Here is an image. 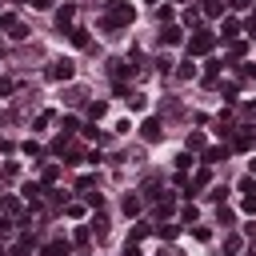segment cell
<instances>
[{
	"label": "cell",
	"mask_w": 256,
	"mask_h": 256,
	"mask_svg": "<svg viewBox=\"0 0 256 256\" xmlns=\"http://www.w3.org/2000/svg\"><path fill=\"white\" fill-rule=\"evenodd\" d=\"M188 164H192V152H180V156H176V168H180V172H184V168H188Z\"/></svg>",
	"instance_id": "23"
},
{
	"label": "cell",
	"mask_w": 256,
	"mask_h": 256,
	"mask_svg": "<svg viewBox=\"0 0 256 256\" xmlns=\"http://www.w3.org/2000/svg\"><path fill=\"white\" fill-rule=\"evenodd\" d=\"M232 144H236L240 152H248V148L256 144V128H244V132H236V136H232Z\"/></svg>",
	"instance_id": "6"
},
{
	"label": "cell",
	"mask_w": 256,
	"mask_h": 256,
	"mask_svg": "<svg viewBox=\"0 0 256 256\" xmlns=\"http://www.w3.org/2000/svg\"><path fill=\"white\" fill-rule=\"evenodd\" d=\"M168 212H172V196H164V200L156 204V216H168Z\"/></svg>",
	"instance_id": "19"
},
{
	"label": "cell",
	"mask_w": 256,
	"mask_h": 256,
	"mask_svg": "<svg viewBox=\"0 0 256 256\" xmlns=\"http://www.w3.org/2000/svg\"><path fill=\"white\" fill-rule=\"evenodd\" d=\"M200 156H204V164H220V160H228V144H224V148L212 144V148H204Z\"/></svg>",
	"instance_id": "5"
},
{
	"label": "cell",
	"mask_w": 256,
	"mask_h": 256,
	"mask_svg": "<svg viewBox=\"0 0 256 256\" xmlns=\"http://www.w3.org/2000/svg\"><path fill=\"white\" fill-rule=\"evenodd\" d=\"M160 40H164V44H180V40H184V32H180L176 24H168L164 32H160Z\"/></svg>",
	"instance_id": "8"
},
{
	"label": "cell",
	"mask_w": 256,
	"mask_h": 256,
	"mask_svg": "<svg viewBox=\"0 0 256 256\" xmlns=\"http://www.w3.org/2000/svg\"><path fill=\"white\" fill-rule=\"evenodd\" d=\"M28 4H32V8H40V12H44V8L52 4V0H28Z\"/></svg>",
	"instance_id": "28"
},
{
	"label": "cell",
	"mask_w": 256,
	"mask_h": 256,
	"mask_svg": "<svg viewBox=\"0 0 256 256\" xmlns=\"http://www.w3.org/2000/svg\"><path fill=\"white\" fill-rule=\"evenodd\" d=\"M204 148H208V144H204L200 132H192V136H188V152H204Z\"/></svg>",
	"instance_id": "14"
},
{
	"label": "cell",
	"mask_w": 256,
	"mask_h": 256,
	"mask_svg": "<svg viewBox=\"0 0 256 256\" xmlns=\"http://www.w3.org/2000/svg\"><path fill=\"white\" fill-rule=\"evenodd\" d=\"M176 76H180V80H192V76H196V64H192V60H188V64H180Z\"/></svg>",
	"instance_id": "15"
},
{
	"label": "cell",
	"mask_w": 256,
	"mask_h": 256,
	"mask_svg": "<svg viewBox=\"0 0 256 256\" xmlns=\"http://www.w3.org/2000/svg\"><path fill=\"white\" fill-rule=\"evenodd\" d=\"M0 236H12V220H0Z\"/></svg>",
	"instance_id": "27"
},
{
	"label": "cell",
	"mask_w": 256,
	"mask_h": 256,
	"mask_svg": "<svg viewBox=\"0 0 256 256\" xmlns=\"http://www.w3.org/2000/svg\"><path fill=\"white\" fill-rule=\"evenodd\" d=\"M140 136H144L148 144H156V140H164V124H160L156 116H148V120L140 124Z\"/></svg>",
	"instance_id": "3"
},
{
	"label": "cell",
	"mask_w": 256,
	"mask_h": 256,
	"mask_svg": "<svg viewBox=\"0 0 256 256\" xmlns=\"http://www.w3.org/2000/svg\"><path fill=\"white\" fill-rule=\"evenodd\" d=\"M24 152H28V156H32V160H40V156H44V148H40V144H32V140H28V144H24Z\"/></svg>",
	"instance_id": "18"
},
{
	"label": "cell",
	"mask_w": 256,
	"mask_h": 256,
	"mask_svg": "<svg viewBox=\"0 0 256 256\" xmlns=\"http://www.w3.org/2000/svg\"><path fill=\"white\" fill-rule=\"evenodd\" d=\"M252 172H256V160H252Z\"/></svg>",
	"instance_id": "34"
},
{
	"label": "cell",
	"mask_w": 256,
	"mask_h": 256,
	"mask_svg": "<svg viewBox=\"0 0 256 256\" xmlns=\"http://www.w3.org/2000/svg\"><path fill=\"white\" fill-rule=\"evenodd\" d=\"M28 252H32V240H20V244L12 248V256H28Z\"/></svg>",
	"instance_id": "20"
},
{
	"label": "cell",
	"mask_w": 256,
	"mask_h": 256,
	"mask_svg": "<svg viewBox=\"0 0 256 256\" xmlns=\"http://www.w3.org/2000/svg\"><path fill=\"white\" fill-rule=\"evenodd\" d=\"M124 100H128V108H136V112H144V108H148V100H144V92H128Z\"/></svg>",
	"instance_id": "9"
},
{
	"label": "cell",
	"mask_w": 256,
	"mask_h": 256,
	"mask_svg": "<svg viewBox=\"0 0 256 256\" xmlns=\"http://www.w3.org/2000/svg\"><path fill=\"white\" fill-rule=\"evenodd\" d=\"M68 32H72V44H76V48L88 44V32H84V28H68Z\"/></svg>",
	"instance_id": "17"
},
{
	"label": "cell",
	"mask_w": 256,
	"mask_h": 256,
	"mask_svg": "<svg viewBox=\"0 0 256 256\" xmlns=\"http://www.w3.org/2000/svg\"><path fill=\"white\" fill-rule=\"evenodd\" d=\"M244 212H252V216H256V192H248V196H244Z\"/></svg>",
	"instance_id": "24"
},
{
	"label": "cell",
	"mask_w": 256,
	"mask_h": 256,
	"mask_svg": "<svg viewBox=\"0 0 256 256\" xmlns=\"http://www.w3.org/2000/svg\"><path fill=\"white\" fill-rule=\"evenodd\" d=\"M216 220L224 224V228H232V220H236V212H232L228 204H220V208H216Z\"/></svg>",
	"instance_id": "10"
},
{
	"label": "cell",
	"mask_w": 256,
	"mask_h": 256,
	"mask_svg": "<svg viewBox=\"0 0 256 256\" xmlns=\"http://www.w3.org/2000/svg\"><path fill=\"white\" fill-rule=\"evenodd\" d=\"M132 20H136V8L128 4V0H112V12L104 16V28H108V32H116L120 24H132Z\"/></svg>",
	"instance_id": "1"
},
{
	"label": "cell",
	"mask_w": 256,
	"mask_h": 256,
	"mask_svg": "<svg viewBox=\"0 0 256 256\" xmlns=\"http://www.w3.org/2000/svg\"><path fill=\"white\" fill-rule=\"evenodd\" d=\"M72 16H76V8H72V4L56 8V28H68V24H72Z\"/></svg>",
	"instance_id": "7"
},
{
	"label": "cell",
	"mask_w": 256,
	"mask_h": 256,
	"mask_svg": "<svg viewBox=\"0 0 256 256\" xmlns=\"http://www.w3.org/2000/svg\"><path fill=\"white\" fill-rule=\"evenodd\" d=\"M180 216H184V224H196V204H188V208H184Z\"/></svg>",
	"instance_id": "22"
},
{
	"label": "cell",
	"mask_w": 256,
	"mask_h": 256,
	"mask_svg": "<svg viewBox=\"0 0 256 256\" xmlns=\"http://www.w3.org/2000/svg\"><path fill=\"white\" fill-rule=\"evenodd\" d=\"M72 72H76V68H72V60H56L52 68H48L52 80H72Z\"/></svg>",
	"instance_id": "4"
},
{
	"label": "cell",
	"mask_w": 256,
	"mask_h": 256,
	"mask_svg": "<svg viewBox=\"0 0 256 256\" xmlns=\"http://www.w3.org/2000/svg\"><path fill=\"white\" fill-rule=\"evenodd\" d=\"M16 4H28V0H16Z\"/></svg>",
	"instance_id": "32"
},
{
	"label": "cell",
	"mask_w": 256,
	"mask_h": 256,
	"mask_svg": "<svg viewBox=\"0 0 256 256\" xmlns=\"http://www.w3.org/2000/svg\"><path fill=\"white\" fill-rule=\"evenodd\" d=\"M244 28H248V32H252V36H256V12L248 16V24H244Z\"/></svg>",
	"instance_id": "29"
},
{
	"label": "cell",
	"mask_w": 256,
	"mask_h": 256,
	"mask_svg": "<svg viewBox=\"0 0 256 256\" xmlns=\"http://www.w3.org/2000/svg\"><path fill=\"white\" fill-rule=\"evenodd\" d=\"M252 4V0H232V8H248Z\"/></svg>",
	"instance_id": "31"
},
{
	"label": "cell",
	"mask_w": 256,
	"mask_h": 256,
	"mask_svg": "<svg viewBox=\"0 0 256 256\" xmlns=\"http://www.w3.org/2000/svg\"><path fill=\"white\" fill-rule=\"evenodd\" d=\"M44 256H68V240H52L44 248Z\"/></svg>",
	"instance_id": "12"
},
{
	"label": "cell",
	"mask_w": 256,
	"mask_h": 256,
	"mask_svg": "<svg viewBox=\"0 0 256 256\" xmlns=\"http://www.w3.org/2000/svg\"><path fill=\"white\" fill-rule=\"evenodd\" d=\"M244 76H248V80H256V64H248V68H244Z\"/></svg>",
	"instance_id": "30"
},
{
	"label": "cell",
	"mask_w": 256,
	"mask_h": 256,
	"mask_svg": "<svg viewBox=\"0 0 256 256\" xmlns=\"http://www.w3.org/2000/svg\"><path fill=\"white\" fill-rule=\"evenodd\" d=\"M224 100H228V104H236V100H240V92H236V84H228V88H224Z\"/></svg>",
	"instance_id": "21"
},
{
	"label": "cell",
	"mask_w": 256,
	"mask_h": 256,
	"mask_svg": "<svg viewBox=\"0 0 256 256\" xmlns=\"http://www.w3.org/2000/svg\"><path fill=\"white\" fill-rule=\"evenodd\" d=\"M220 12H224L220 0H204V4H200V16H220Z\"/></svg>",
	"instance_id": "11"
},
{
	"label": "cell",
	"mask_w": 256,
	"mask_h": 256,
	"mask_svg": "<svg viewBox=\"0 0 256 256\" xmlns=\"http://www.w3.org/2000/svg\"><path fill=\"white\" fill-rule=\"evenodd\" d=\"M212 44H216V36H212V32L196 28V36L188 40V56H204V52H212Z\"/></svg>",
	"instance_id": "2"
},
{
	"label": "cell",
	"mask_w": 256,
	"mask_h": 256,
	"mask_svg": "<svg viewBox=\"0 0 256 256\" xmlns=\"http://www.w3.org/2000/svg\"><path fill=\"white\" fill-rule=\"evenodd\" d=\"M240 192H256V180H252V176H244V180H240Z\"/></svg>",
	"instance_id": "26"
},
{
	"label": "cell",
	"mask_w": 256,
	"mask_h": 256,
	"mask_svg": "<svg viewBox=\"0 0 256 256\" xmlns=\"http://www.w3.org/2000/svg\"><path fill=\"white\" fill-rule=\"evenodd\" d=\"M124 212L136 216V212H140V196H124Z\"/></svg>",
	"instance_id": "16"
},
{
	"label": "cell",
	"mask_w": 256,
	"mask_h": 256,
	"mask_svg": "<svg viewBox=\"0 0 256 256\" xmlns=\"http://www.w3.org/2000/svg\"><path fill=\"white\" fill-rule=\"evenodd\" d=\"M56 176H60V168H56V164H48V168H44V184H52Z\"/></svg>",
	"instance_id": "25"
},
{
	"label": "cell",
	"mask_w": 256,
	"mask_h": 256,
	"mask_svg": "<svg viewBox=\"0 0 256 256\" xmlns=\"http://www.w3.org/2000/svg\"><path fill=\"white\" fill-rule=\"evenodd\" d=\"M236 32H240L236 20H224V24H220V36H224V40H236Z\"/></svg>",
	"instance_id": "13"
},
{
	"label": "cell",
	"mask_w": 256,
	"mask_h": 256,
	"mask_svg": "<svg viewBox=\"0 0 256 256\" xmlns=\"http://www.w3.org/2000/svg\"><path fill=\"white\" fill-rule=\"evenodd\" d=\"M148 4H160V0H148Z\"/></svg>",
	"instance_id": "33"
}]
</instances>
